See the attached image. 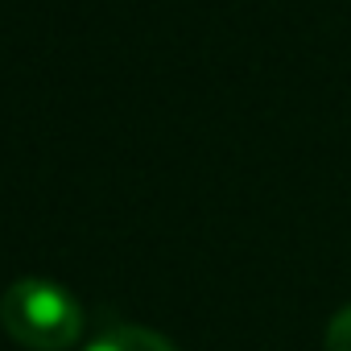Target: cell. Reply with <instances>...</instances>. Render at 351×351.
<instances>
[{
	"label": "cell",
	"instance_id": "3",
	"mask_svg": "<svg viewBox=\"0 0 351 351\" xmlns=\"http://www.w3.org/2000/svg\"><path fill=\"white\" fill-rule=\"evenodd\" d=\"M326 351H351V306H343L326 326Z\"/></svg>",
	"mask_w": 351,
	"mask_h": 351
},
{
	"label": "cell",
	"instance_id": "2",
	"mask_svg": "<svg viewBox=\"0 0 351 351\" xmlns=\"http://www.w3.org/2000/svg\"><path fill=\"white\" fill-rule=\"evenodd\" d=\"M87 351H178L165 335L145 330V326H116L108 335H99L95 343H87Z\"/></svg>",
	"mask_w": 351,
	"mask_h": 351
},
{
	"label": "cell",
	"instance_id": "1",
	"mask_svg": "<svg viewBox=\"0 0 351 351\" xmlns=\"http://www.w3.org/2000/svg\"><path fill=\"white\" fill-rule=\"evenodd\" d=\"M0 322L9 339L29 351H62L83 335V310L58 281L21 277L0 298Z\"/></svg>",
	"mask_w": 351,
	"mask_h": 351
}]
</instances>
